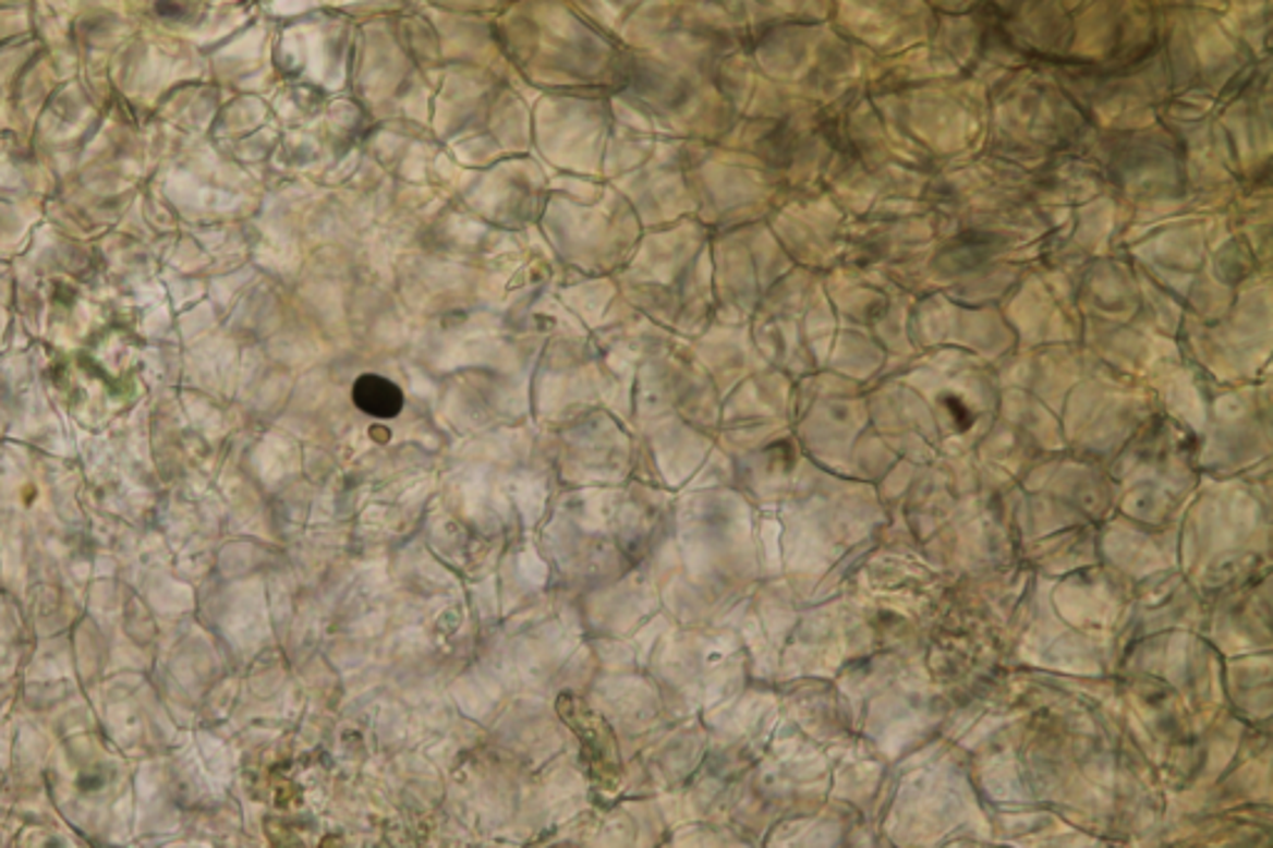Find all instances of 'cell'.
I'll list each match as a JSON object with an SVG mask.
<instances>
[{
    "instance_id": "obj_1",
    "label": "cell",
    "mask_w": 1273,
    "mask_h": 848,
    "mask_svg": "<svg viewBox=\"0 0 1273 848\" xmlns=\"http://www.w3.org/2000/svg\"><path fill=\"white\" fill-rule=\"evenodd\" d=\"M353 403L374 419H393L403 409V393L388 378L366 374L353 386Z\"/></svg>"
}]
</instances>
